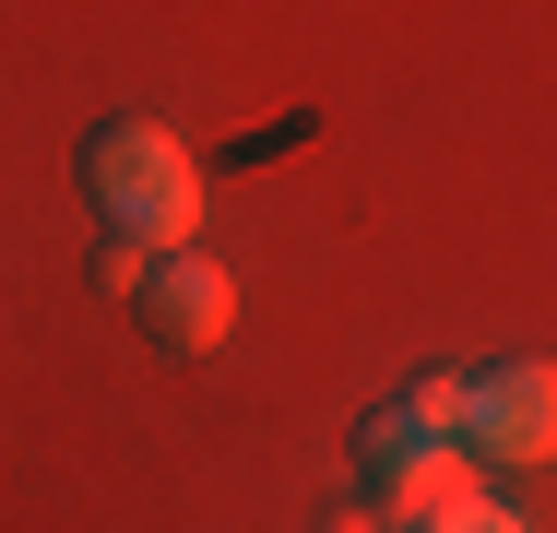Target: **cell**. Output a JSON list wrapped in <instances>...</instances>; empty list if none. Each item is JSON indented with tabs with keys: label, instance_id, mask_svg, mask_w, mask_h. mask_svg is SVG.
Masks as SVG:
<instances>
[{
	"label": "cell",
	"instance_id": "5b68a950",
	"mask_svg": "<svg viewBox=\"0 0 557 533\" xmlns=\"http://www.w3.org/2000/svg\"><path fill=\"white\" fill-rule=\"evenodd\" d=\"M440 438H462V368H416L392 404L356 416V462L392 474V462H416V450H440Z\"/></svg>",
	"mask_w": 557,
	"mask_h": 533
},
{
	"label": "cell",
	"instance_id": "3957f363",
	"mask_svg": "<svg viewBox=\"0 0 557 533\" xmlns=\"http://www.w3.org/2000/svg\"><path fill=\"white\" fill-rule=\"evenodd\" d=\"M131 320L154 332V356H214L225 332H237V273H225L202 237H178V249H154V261H143Z\"/></svg>",
	"mask_w": 557,
	"mask_h": 533
},
{
	"label": "cell",
	"instance_id": "52a82bcc",
	"mask_svg": "<svg viewBox=\"0 0 557 533\" xmlns=\"http://www.w3.org/2000/svg\"><path fill=\"white\" fill-rule=\"evenodd\" d=\"M440 533H534V522H522V510H498V498H474V510H462V522H440Z\"/></svg>",
	"mask_w": 557,
	"mask_h": 533
},
{
	"label": "cell",
	"instance_id": "6da1fadb",
	"mask_svg": "<svg viewBox=\"0 0 557 533\" xmlns=\"http://www.w3.org/2000/svg\"><path fill=\"white\" fill-rule=\"evenodd\" d=\"M72 178H84V213L108 225V237H143V249H178V237H202V166H190V142L166 131V119H96L84 131V154H72Z\"/></svg>",
	"mask_w": 557,
	"mask_h": 533
},
{
	"label": "cell",
	"instance_id": "8992f818",
	"mask_svg": "<svg viewBox=\"0 0 557 533\" xmlns=\"http://www.w3.org/2000/svg\"><path fill=\"white\" fill-rule=\"evenodd\" d=\"M143 261H154L143 237H108V225H96V261H84V285H96V297H131V285H143Z\"/></svg>",
	"mask_w": 557,
	"mask_h": 533
},
{
	"label": "cell",
	"instance_id": "277c9868",
	"mask_svg": "<svg viewBox=\"0 0 557 533\" xmlns=\"http://www.w3.org/2000/svg\"><path fill=\"white\" fill-rule=\"evenodd\" d=\"M474 498H486V462H474L462 438L392 462V474H368V522H380V533H440V522H462Z\"/></svg>",
	"mask_w": 557,
	"mask_h": 533
},
{
	"label": "cell",
	"instance_id": "7a4b0ae2",
	"mask_svg": "<svg viewBox=\"0 0 557 533\" xmlns=\"http://www.w3.org/2000/svg\"><path fill=\"white\" fill-rule=\"evenodd\" d=\"M462 450H474L486 474H534V462H557V368H546V356L462 368Z\"/></svg>",
	"mask_w": 557,
	"mask_h": 533
}]
</instances>
